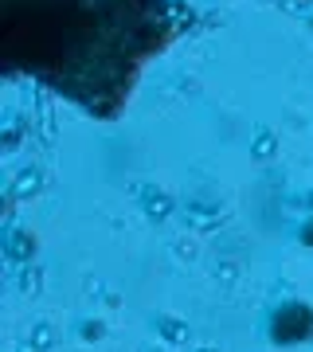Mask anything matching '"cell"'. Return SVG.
<instances>
[{
  "mask_svg": "<svg viewBox=\"0 0 313 352\" xmlns=\"http://www.w3.org/2000/svg\"><path fill=\"white\" fill-rule=\"evenodd\" d=\"M173 36L161 0H4L12 71L43 78L94 113H118Z\"/></svg>",
  "mask_w": 313,
  "mask_h": 352,
  "instance_id": "1",
  "label": "cell"
}]
</instances>
